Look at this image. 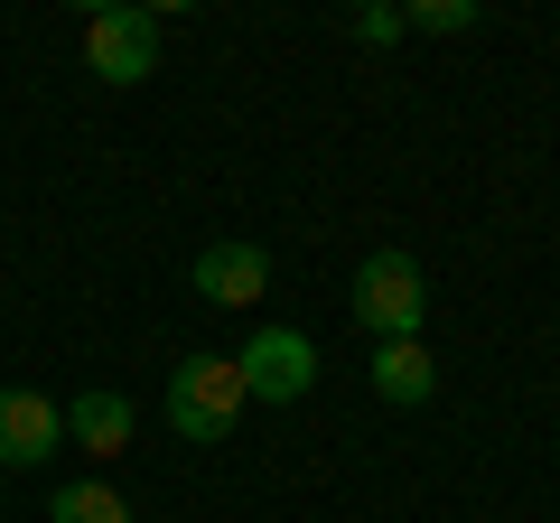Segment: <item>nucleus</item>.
Here are the masks:
<instances>
[{
    "label": "nucleus",
    "instance_id": "obj_1",
    "mask_svg": "<svg viewBox=\"0 0 560 523\" xmlns=\"http://www.w3.org/2000/svg\"><path fill=\"white\" fill-rule=\"evenodd\" d=\"M355 318H364V337H420V318H430V281H420V262L401 253V243H383V253H364L355 262Z\"/></svg>",
    "mask_w": 560,
    "mask_h": 523
},
{
    "label": "nucleus",
    "instance_id": "obj_2",
    "mask_svg": "<svg viewBox=\"0 0 560 523\" xmlns=\"http://www.w3.org/2000/svg\"><path fill=\"white\" fill-rule=\"evenodd\" d=\"M234 421H243V374H234V356H187L178 374H168V430L197 440V449H215Z\"/></svg>",
    "mask_w": 560,
    "mask_h": 523
},
{
    "label": "nucleus",
    "instance_id": "obj_3",
    "mask_svg": "<svg viewBox=\"0 0 560 523\" xmlns=\"http://www.w3.org/2000/svg\"><path fill=\"white\" fill-rule=\"evenodd\" d=\"M84 66H94L103 84H140L160 66V10H140V0L94 10V20H84Z\"/></svg>",
    "mask_w": 560,
    "mask_h": 523
},
{
    "label": "nucleus",
    "instance_id": "obj_4",
    "mask_svg": "<svg viewBox=\"0 0 560 523\" xmlns=\"http://www.w3.org/2000/svg\"><path fill=\"white\" fill-rule=\"evenodd\" d=\"M234 374H243V403H300L308 383H318V346L300 327H253Z\"/></svg>",
    "mask_w": 560,
    "mask_h": 523
},
{
    "label": "nucleus",
    "instance_id": "obj_5",
    "mask_svg": "<svg viewBox=\"0 0 560 523\" xmlns=\"http://www.w3.org/2000/svg\"><path fill=\"white\" fill-rule=\"evenodd\" d=\"M66 449V411L47 403V393H0V467H47Z\"/></svg>",
    "mask_w": 560,
    "mask_h": 523
},
{
    "label": "nucleus",
    "instance_id": "obj_6",
    "mask_svg": "<svg viewBox=\"0 0 560 523\" xmlns=\"http://www.w3.org/2000/svg\"><path fill=\"white\" fill-rule=\"evenodd\" d=\"M271 290V253L261 243H206L197 253V300L206 309H253Z\"/></svg>",
    "mask_w": 560,
    "mask_h": 523
},
{
    "label": "nucleus",
    "instance_id": "obj_7",
    "mask_svg": "<svg viewBox=\"0 0 560 523\" xmlns=\"http://www.w3.org/2000/svg\"><path fill=\"white\" fill-rule=\"evenodd\" d=\"M374 393H383V403H401V411H420L430 393H440L430 346H420V337H383V346H374Z\"/></svg>",
    "mask_w": 560,
    "mask_h": 523
},
{
    "label": "nucleus",
    "instance_id": "obj_8",
    "mask_svg": "<svg viewBox=\"0 0 560 523\" xmlns=\"http://www.w3.org/2000/svg\"><path fill=\"white\" fill-rule=\"evenodd\" d=\"M57 411H66V440H75V449H94V458L131 449V421H140V411L121 403V393H75V403H57Z\"/></svg>",
    "mask_w": 560,
    "mask_h": 523
},
{
    "label": "nucleus",
    "instance_id": "obj_9",
    "mask_svg": "<svg viewBox=\"0 0 560 523\" xmlns=\"http://www.w3.org/2000/svg\"><path fill=\"white\" fill-rule=\"evenodd\" d=\"M47 523H131V504H121L103 477H75V486L47 496Z\"/></svg>",
    "mask_w": 560,
    "mask_h": 523
},
{
    "label": "nucleus",
    "instance_id": "obj_10",
    "mask_svg": "<svg viewBox=\"0 0 560 523\" xmlns=\"http://www.w3.org/2000/svg\"><path fill=\"white\" fill-rule=\"evenodd\" d=\"M401 28H440V38H458V28H477V0H420V10H401Z\"/></svg>",
    "mask_w": 560,
    "mask_h": 523
},
{
    "label": "nucleus",
    "instance_id": "obj_11",
    "mask_svg": "<svg viewBox=\"0 0 560 523\" xmlns=\"http://www.w3.org/2000/svg\"><path fill=\"white\" fill-rule=\"evenodd\" d=\"M355 38H364V47H383V38H401V10H383V0H374V10H355Z\"/></svg>",
    "mask_w": 560,
    "mask_h": 523
}]
</instances>
